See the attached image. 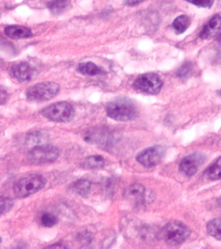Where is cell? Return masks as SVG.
<instances>
[{"mask_svg":"<svg viewBox=\"0 0 221 249\" xmlns=\"http://www.w3.org/2000/svg\"><path fill=\"white\" fill-rule=\"evenodd\" d=\"M145 188L141 184L135 183L129 186L124 191V197L133 201L136 205H143L146 201Z\"/></svg>","mask_w":221,"mask_h":249,"instance_id":"cell-10","label":"cell"},{"mask_svg":"<svg viewBox=\"0 0 221 249\" xmlns=\"http://www.w3.org/2000/svg\"><path fill=\"white\" fill-rule=\"evenodd\" d=\"M47 135L40 131H35L28 133L25 139V144L31 148L45 144L47 141Z\"/></svg>","mask_w":221,"mask_h":249,"instance_id":"cell-14","label":"cell"},{"mask_svg":"<svg viewBox=\"0 0 221 249\" xmlns=\"http://www.w3.org/2000/svg\"><path fill=\"white\" fill-rule=\"evenodd\" d=\"M59 156V150L50 145H41L31 148L27 160L33 164H44L55 161Z\"/></svg>","mask_w":221,"mask_h":249,"instance_id":"cell-7","label":"cell"},{"mask_svg":"<svg viewBox=\"0 0 221 249\" xmlns=\"http://www.w3.org/2000/svg\"><path fill=\"white\" fill-rule=\"evenodd\" d=\"M165 152V147L155 145L141 151L136 156V160L145 167H153L161 161Z\"/></svg>","mask_w":221,"mask_h":249,"instance_id":"cell-8","label":"cell"},{"mask_svg":"<svg viewBox=\"0 0 221 249\" xmlns=\"http://www.w3.org/2000/svg\"><path fill=\"white\" fill-rule=\"evenodd\" d=\"M191 231L181 221H172L163 227L161 232L163 242L169 246H178L189 238Z\"/></svg>","mask_w":221,"mask_h":249,"instance_id":"cell-3","label":"cell"},{"mask_svg":"<svg viewBox=\"0 0 221 249\" xmlns=\"http://www.w3.org/2000/svg\"><path fill=\"white\" fill-rule=\"evenodd\" d=\"M218 40L219 42L221 43V34L220 35H219Z\"/></svg>","mask_w":221,"mask_h":249,"instance_id":"cell-29","label":"cell"},{"mask_svg":"<svg viewBox=\"0 0 221 249\" xmlns=\"http://www.w3.org/2000/svg\"><path fill=\"white\" fill-rule=\"evenodd\" d=\"M0 204H1L0 213H1V215H3L4 213H8L12 209L14 205V201L11 198L1 196Z\"/></svg>","mask_w":221,"mask_h":249,"instance_id":"cell-26","label":"cell"},{"mask_svg":"<svg viewBox=\"0 0 221 249\" xmlns=\"http://www.w3.org/2000/svg\"><path fill=\"white\" fill-rule=\"evenodd\" d=\"M191 23V20L188 16L181 15L173 21V28L177 35H181L188 29Z\"/></svg>","mask_w":221,"mask_h":249,"instance_id":"cell-19","label":"cell"},{"mask_svg":"<svg viewBox=\"0 0 221 249\" xmlns=\"http://www.w3.org/2000/svg\"><path fill=\"white\" fill-rule=\"evenodd\" d=\"M47 7L53 15H60L68 7V1L67 0H52L47 3Z\"/></svg>","mask_w":221,"mask_h":249,"instance_id":"cell-22","label":"cell"},{"mask_svg":"<svg viewBox=\"0 0 221 249\" xmlns=\"http://www.w3.org/2000/svg\"><path fill=\"white\" fill-rule=\"evenodd\" d=\"M93 235L89 231H82L77 235V240L83 246H88L93 242Z\"/></svg>","mask_w":221,"mask_h":249,"instance_id":"cell-25","label":"cell"},{"mask_svg":"<svg viewBox=\"0 0 221 249\" xmlns=\"http://www.w3.org/2000/svg\"><path fill=\"white\" fill-rule=\"evenodd\" d=\"M206 160L204 155L201 153H194L183 158L180 164L179 170L183 175L191 177L196 174L199 167Z\"/></svg>","mask_w":221,"mask_h":249,"instance_id":"cell-9","label":"cell"},{"mask_svg":"<svg viewBox=\"0 0 221 249\" xmlns=\"http://www.w3.org/2000/svg\"><path fill=\"white\" fill-rule=\"evenodd\" d=\"M193 65L190 62H185L177 71L178 77L181 79H187L192 73Z\"/></svg>","mask_w":221,"mask_h":249,"instance_id":"cell-23","label":"cell"},{"mask_svg":"<svg viewBox=\"0 0 221 249\" xmlns=\"http://www.w3.org/2000/svg\"><path fill=\"white\" fill-rule=\"evenodd\" d=\"M163 82L158 74L150 72L141 74L133 84L134 89L147 95H157L162 88Z\"/></svg>","mask_w":221,"mask_h":249,"instance_id":"cell-6","label":"cell"},{"mask_svg":"<svg viewBox=\"0 0 221 249\" xmlns=\"http://www.w3.org/2000/svg\"><path fill=\"white\" fill-rule=\"evenodd\" d=\"M34 69L28 63L22 62L15 65L11 69V73L14 77L20 82L31 80L34 75Z\"/></svg>","mask_w":221,"mask_h":249,"instance_id":"cell-12","label":"cell"},{"mask_svg":"<svg viewBox=\"0 0 221 249\" xmlns=\"http://www.w3.org/2000/svg\"><path fill=\"white\" fill-rule=\"evenodd\" d=\"M106 114L118 121H133L138 116V109L131 99L126 97L118 98L110 102L106 107Z\"/></svg>","mask_w":221,"mask_h":249,"instance_id":"cell-1","label":"cell"},{"mask_svg":"<svg viewBox=\"0 0 221 249\" xmlns=\"http://www.w3.org/2000/svg\"><path fill=\"white\" fill-rule=\"evenodd\" d=\"M40 221L43 226L47 227V228H51L57 224L58 222V219L52 213H45L41 217Z\"/></svg>","mask_w":221,"mask_h":249,"instance_id":"cell-24","label":"cell"},{"mask_svg":"<svg viewBox=\"0 0 221 249\" xmlns=\"http://www.w3.org/2000/svg\"><path fill=\"white\" fill-rule=\"evenodd\" d=\"M221 31V17L217 15L213 17L203 27L200 32L201 38L209 40L214 38Z\"/></svg>","mask_w":221,"mask_h":249,"instance_id":"cell-11","label":"cell"},{"mask_svg":"<svg viewBox=\"0 0 221 249\" xmlns=\"http://www.w3.org/2000/svg\"><path fill=\"white\" fill-rule=\"evenodd\" d=\"M185 1L198 7L210 9L214 4V0H185Z\"/></svg>","mask_w":221,"mask_h":249,"instance_id":"cell-27","label":"cell"},{"mask_svg":"<svg viewBox=\"0 0 221 249\" xmlns=\"http://www.w3.org/2000/svg\"><path fill=\"white\" fill-rule=\"evenodd\" d=\"M207 231L211 236L221 241V217L209 221L207 225Z\"/></svg>","mask_w":221,"mask_h":249,"instance_id":"cell-21","label":"cell"},{"mask_svg":"<svg viewBox=\"0 0 221 249\" xmlns=\"http://www.w3.org/2000/svg\"><path fill=\"white\" fill-rule=\"evenodd\" d=\"M60 91V86L53 82H45L31 86L25 92L27 100L32 102L49 101L56 97Z\"/></svg>","mask_w":221,"mask_h":249,"instance_id":"cell-5","label":"cell"},{"mask_svg":"<svg viewBox=\"0 0 221 249\" xmlns=\"http://www.w3.org/2000/svg\"><path fill=\"white\" fill-rule=\"evenodd\" d=\"M41 113L45 119L56 123H68L75 116L74 107L66 102H59L44 107Z\"/></svg>","mask_w":221,"mask_h":249,"instance_id":"cell-4","label":"cell"},{"mask_svg":"<svg viewBox=\"0 0 221 249\" xmlns=\"http://www.w3.org/2000/svg\"><path fill=\"white\" fill-rule=\"evenodd\" d=\"M78 71L84 75L96 76L103 73V71L91 62L80 63L78 66Z\"/></svg>","mask_w":221,"mask_h":249,"instance_id":"cell-17","label":"cell"},{"mask_svg":"<svg viewBox=\"0 0 221 249\" xmlns=\"http://www.w3.org/2000/svg\"><path fill=\"white\" fill-rule=\"evenodd\" d=\"M104 160L100 155H92L84 160L81 164L82 168L86 170L99 169L103 168Z\"/></svg>","mask_w":221,"mask_h":249,"instance_id":"cell-15","label":"cell"},{"mask_svg":"<svg viewBox=\"0 0 221 249\" xmlns=\"http://www.w3.org/2000/svg\"><path fill=\"white\" fill-rule=\"evenodd\" d=\"M73 191L82 197L87 196L91 188V182L87 179H79L71 185Z\"/></svg>","mask_w":221,"mask_h":249,"instance_id":"cell-20","label":"cell"},{"mask_svg":"<svg viewBox=\"0 0 221 249\" xmlns=\"http://www.w3.org/2000/svg\"><path fill=\"white\" fill-rule=\"evenodd\" d=\"M5 33L10 38L14 39L28 38L32 35L30 29L20 25L8 26L5 29Z\"/></svg>","mask_w":221,"mask_h":249,"instance_id":"cell-13","label":"cell"},{"mask_svg":"<svg viewBox=\"0 0 221 249\" xmlns=\"http://www.w3.org/2000/svg\"><path fill=\"white\" fill-rule=\"evenodd\" d=\"M47 183V179L44 176L34 174L21 178L15 183L13 192L16 197L23 199L37 193L44 188Z\"/></svg>","mask_w":221,"mask_h":249,"instance_id":"cell-2","label":"cell"},{"mask_svg":"<svg viewBox=\"0 0 221 249\" xmlns=\"http://www.w3.org/2000/svg\"><path fill=\"white\" fill-rule=\"evenodd\" d=\"M204 176L211 181L221 179V157L207 168Z\"/></svg>","mask_w":221,"mask_h":249,"instance_id":"cell-18","label":"cell"},{"mask_svg":"<svg viewBox=\"0 0 221 249\" xmlns=\"http://www.w3.org/2000/svg\"><path fill=\"white\" fill-rule=\"evenodd\" d=\"M136 236L140 242L149 244L155 238V232L151 227L142 225L136 231Z\"/></svg>","mask_w":221,"mask_h":249,"instance_id":"cell-16","label":"cell"},{"mask_svg":"<svg viewBox=\"0 0 221 249\" xmlns=\"http://www.w3.org/2000/svg\"><path fill=\"white\" fill-rule=\"evenodd\" d=\"M144 0H125V4L128 6H134L138 5Z\"/></svg>","mask_w":221,"mask_h":249,"instance_id":"cell-28","label":"cell"},{"mask_svg":"<svg viewBox=\"0 0 221 249\" xmlns=\"http://www.w3.org/2000/svg\"><path fill=\"white\" fill-rule=\"evenodd\" d=\"M220 96H221V91H220Z\"/></svg>","mask_w":221,"mask_h":249,"instance_id":"cell-30","label":"cell"}]
</instances>
